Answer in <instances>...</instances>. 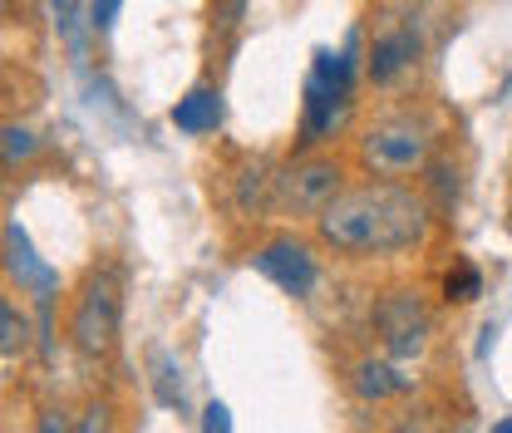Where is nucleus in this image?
<instances>
[{
    "label": "nucleus",
    "mask_w": 512,
    "mask_h": 433,
    "mask_svg": "<svg viewBox=\"0 0 512 433\" xmlns=\"http://www.w3.org/2000/svg\"><path fill=\"white\" fill-rule=\"evenodd\" d=\"M320 222V242L350 256H394V251L419 247L429 237V207L394 183H365L340 192Z\"/></svg>",
    "instance_id": "nucleus-1"
},
{
    "label": "nucleus",
    "mask_w": 512,
    "mask_h": 433,
    "mask_svg": "<svg viewBox=\"0 0 512 433\" xmlns=\"http://www.w3.org/2000/svg\"><path fill=\"white\" fill-rule=\"evenodd\" d=\"M350 79H355V40L335 55L316 50V69L306 79V114H301V148H316L325 133H335L350 109Z\"/></svg>",
    "instance_id": "nucleus-2"
},
{
    "label": "nucleus",
    "mask_w": 512,
    "mask_h": 433,
    "mask_svg": "<svg viewBox=\"0 0 512 433\" xmlns=\"http://www.w3.org/2000/svg\"><path fill=\"white\" fill-rule=\"evenodd\" d=\"M340 163L330 158H306L296 168H286L281 178H271V212L281 217H306V212H325L340 197Z\"/></svg>",
    "instance_id": "nucleus-3"
},
{
    "label": "nucleus",
    "mask_w": 512,
    "mask_h": 433,
    "mask_svg": "<svg viewBox=\"0 0 512 433\" xmlns=\"http://www.w3.org/2000/svg\"><path fill=\"white\" fill-rule=\"evenodd\" d=\"M69 335H74V345H79L84 355H104V350L114 345V335H119V281H114V271L89 276Z\"/></svg>",
    "instance_id": "nucleus-4"
},
{
    "label": "nucleus",
    "mask_w": 512,
    "mask_h": 433,
    "mask_svg": "<svg viewBox=\"0 0 512 433\" xmlns=\"http://www.w3.org/2000/svg\"><path fill=\"white\" fill-rule=\"evenodd\" d=\"M375 330H380L384 350L409 360L429 345V310L414 291H389L380 306H375Z\"/></svg>",
    "instance_id": "nucleus-5"
},
{
    "label": "nucleus",
    "mask_w": 512,
    "mask_h": 433,
    "mask_svg": "<svg viewBox=\"0 0 512 433\" xmlns=\"http://www.w3.org/2000/svg\"><path fill=\"white\" fill-rule=\"evenodd\" d=\"M360 153H365V163H370L375 173L399 178V173L424 168V158H429V133L419 124H380L365 133Z\"/></svg>",
    "instance_id": "nucleus-6"
},
{
    "label": "nucleus",
    "mask_w": 512,
    "mask_h": 433,
    "mask_svg": "<svg viewBox=\"0 0 512 433\" xmlns=\"http://www.w3.org/2000/svg\"><path fill=\"white\" fill-rule=\"evenodd\" d=\"M256 271H261L266 281H276L286 296H306V291L316 286V256H311L306 242H296V237L266 242V247L256 251Z\"/></svg>",
    "instance_id": "nucleus-7"
},
{
    "label": "nucleus",
    "mask_w": 512,
    "mask_h": 433,
    "mask_svg": "<svg viewBox=\"0 0 512 433\" xmlns=\"http://www.w3.org/2000/svg\"><path fill=\"white\" fill-rule=\"evenodd\" d=\"M5 266H10V276L20 281V291L40 296V306H50V296L60 291V271L35 256V247H30V237H25L20 222L5 227Z\"/></svg>",
    "instance_id": "nucleus-8"
},
{
    "label": "nucleus",
    "mask_w": 512,
    "mask_h": 433,
    "mask_svg": "<svg viewBox=\"0 0 512 433\" xmlns=\"http://www.w3.org/2000/svg\"><path fill=\"white\" fill-rule=\"evenodd\" d=\"M414 60H419L414 30H389V35H380V40L370 45V79H375V84H394Z\"/></svg>",
    "instance_id": "nucleus-9"
},
{
    "label": "nucleus",
    "mask_w": 512,
    "mask_h": 433,
    "mask_svg": "<svg viewBox=\"0 0 512 433\" xmlns=\"http://www.w3.org/2000/svg\"><path fill=\"white\" fill-rule=\"evenodd\" d=\"M173 124L183 128V133H212V128L222 124V94L207 89V84L188 89L178 99V109H173Z\"/></svg>",
    "instance_id": "nucleus-10"
},
{
    "label": "nucleus",
    "mask_w": 512,
    "mask_h": 433,
    "mask_svg": "<svg viewBox=\"0 0 512 433\" xmlns=\"http://www.w3.org/2000/svg\"><path fill=\"white\" fill-rule=\"evenodd\" d=\"M153 399L163 409H183V370L168 350H153Z\"/></svg>",
    "instance_id": "nucleus-11"
},
{
    "label": "nucleus",
    "mask_w": 512,
    "mask_h": 433,
    "mask_svg": "<svg viewBox=\"0 0 512 433\" xmlns=\"http://www.w3.org/2000/svg\"><path fill=\"white\" fill-rule=\"evenodd\" d=\"M355 389H360L365 399H384V394H399V389H404V374H394L389 365L365 360V365L355 370Z\"/></svg>",
    "instance_id": "nucleus-12"
},
{
    "label": "nucleus",
    "mask_w": 512,
    "mask_h": 433,
    "mask_svg": "<svg viewBox=\"0 0 512 433\" xmlns=\"http://www.w3.org/2000/svg\"><path fill=\"white\" fill-rule=\"evenodd\" d=\"M478 291H483L478 266H473V261H453V271H448V281H444L448 301H478Z\"/></svg>",
    "instance_id": "nucleus-13"
},
{
    "label": "nucleus",
    "mask_w": 512,
    "mask_h": 433,
    "mask_svg": "<svg viewBox=\"0 0 512 433\" xmlns=\"http://www.w3.org/2000/svg\"><path fill=\"white\" fill-rule=\"evenodd\" d=\"M25 335H30L25 315L10 306V301H0V355H20L25 350Z\"/></svg>",
    "instance_id": "nucleus-14"
},
{
    "label": "nucleus",
    "mask_w": 512,
    "mask_h": 433,
    "mask_svg": "<svg viewBox=\"0 0 512 433\" xmlns=\"http://www.w3.org/2000/svg\"><path fill=\"white\" fill-rule=\"evenodd\" d=\"M0 148H5V158H10V163H20V158H30L40 143H35V133H30V128H5V133H0Z\"/></svg>",
    "instance_id": "nucleus-15"
},
{
    "label": "nucleus",
    "mask_w": 512,
    "mask_h": 433,
    "mask_svg": "<svg viewBox=\"0 0 512 433\" xmlns=\"http://www.w3.org/2000/svg\"><path fill=\"white\" fill-rule=\"evenodd\" d=\"M84 10H89V5H69V0L50 10V15H55V25H60V30H64V40H69L74 50L84 45V30H79V15H84Z\"/></svg>",
    "instance_id": "nucleus-16"
},
{
    "label": "nucleus",
    "mask_w": 512,
    "mask_h": 433,
    "mask_svg": "<svg viewBox=\"0 0 512 433\" xmlns=\"http://www.w3.org/2000/svg\"><path fill=\"white\" fill-rule=\"evenodd\" d=\"M202 433H232V409L212 399V404L202 409Z\"/></svg>",
    "instance_id": "nucleus-17"
},
{
    "label": "nucleus",
    "mask_w": 512,
    "mask_h": 433,
    "mask_svg": "<svg viewBox=\"0 0 512 433\" xmlns=\"http://www.w3.org/2000/svg\"><path fill=\"white\" fill-rule=\"evenodd\" d=\"M89 15H94V20H89L94 30H109V25H114V15H119V0H104V5H89Z\"/></svg>",
    "instance_id": "nucleus-18"
},
{
    "label": "nucleus",
    "mask_w": 512,
    "mask_h": 433,
    "mask_svg": "<svg viewBox=\"0 0 512 433\" xmlns=\"http://www.w3.org/2000/svg\"><path fill=\"white\" fill-rule=\"evenodd\" d=\"M35 433H69V414L64 409H45V419H40Z\"/></svg>",
    "instance_id": "nucleus-19"
},
{
    "label": "nucleus",
    "mask_w": 512,
    "mask_h": 433,
    "mask_svg": "<svg viewBox=\"0 0 512 433\" xmlns=\"http://www.w3.org/2000/svg\"><path fill=\"white\" fill-rule=\"evenodd\" d=\"M104 414H109V409H89V414H84V424H79V433H104V424H109Z\"/></svg>",
    "instance_id": "nucleus-20"
},
{
    "label": "nucleus",
    "mask_w": 512,
    "mask_h": 433,
    "mask_svg": "<svg viewBox=\"0 0 512 433\" xmlns=\"http://www.w3.org/2000/svg\"><path fill=\"white\" fill-rule=\"evenodd\" d=\"M493 433H512V419H503V424H493Z\"/></svg>",
    "instance_id": "nucleus-21"
}]
</instances>
